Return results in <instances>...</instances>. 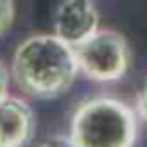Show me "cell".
Masks as SVG:
<instances>
[{
  "label": "cell",
  "mask_w": 147,
  "mask_h": 147,
  "mask_svg": "<svg viewBox=\"0 0 147 147\" xmlns=\"http://www.w3.org/2000/svg\"><path fill=\"white\" fill-rule=\"evenodd\" d=\"M9 76L28 96L55 99L64 94L78 76L74 46L62 41L55 32L30 34L16 46Z\"/></svg>",
  "instance_id": "1"
},
{
  "label": "cell",
  "mask_w": 147,
  "mask_h": 147,
  "mask_svg": "<svg viewBox=\"0 0 147 147\" xmlns=\"http://www.w3.org/2000/svg\"><path fill=\"white\" fill-rule=\"evenodd\" d=\"M69 138L78 147H136L138 113L117 96L85 99L71 115Z\"/></svg>",
  "instance_id": "2"
},
{
  "label": "cell",
  "mask_w": 147,
  "mask_h": 147,
  "mask_svg": "<svg viewBox=\"0 0 147 147\" xmlns=\"http://www.w3.org/2000/svg\"><path fill=\"white\" fill-rule=\"evenodd\" d=\"M78 74L94 83L122 80L131 67V46L124 34L110 28H99L87 39L74 46Z\"/></svg>",
  "instance_id": "3"
},
{
  "label": "cell",
  "mask_w": 147,
  "mask_h": 147,
  "mask_svg": "<svg viewBox=\"0 0 147 147\" xmlns=\"http://www.w3.org/2000/svg\"><path fill=\"white\" fill-rule=\"evenodd\" d=\"M99 28V9L94 0H60L53 16V32L62 41L76 46Z\"/></svg>",
  "instance_id": "4"
},
{
  "label": "cell",
  "mask_w": 147,
  "mask_h": 147,
  "mask_svg": "<svg viewBox=\"0 0 147 147\" xmlns=\"http://www.w3.org/2000/svg\"><path fill=\"white\" fill-rule=\"evenodd\" d=\"M34 133V113L28 101L5 94L0 99V147H25Z\"/></svg>",
  "instance_id": "5"
},
{
  "label": "cell",
  "mask_w": 147,
  "mask_h": 147,
  "mask_svg": "<svg viewBox=\"0 0 147 147\" xmlns=\"http://www.w3.org/2000/svg\"><path fill=\"white\" fill-rule=\"evenodd\" d=\"M14 14H16L14 0H0V34H5V32L11 28Z\"/></svg>",
  "instance_id": "6"
},
{
  "label": "cell",
  "mask_w": 147,
  "mask_h": 147,
  "mask_svg": "<svg viewBox=\"0 0 147 147\" xmlns=\"http://www.w3.org/2000/svg\"><path fill=\"white\" fill-rule=\"evenodd\" d=\"M136 113H138V119L147 122V76L140 85V92L136 96Z\"/></svg>",
  "instance_id": "7"
},
{
  "label": "cell",
  "mask_w": 147,
  "mask_h": 147,
  "mask_svg": "<svg viewBox=\"0 0 147 147\" xmlns=\"http://www.w3.org/2000/svg\"><path fill=\"white\" fill-rule=\"evenodd\" d=\"M39 147H78L69 136H51V138H46Z\"/></svg>",
  "instance_id": "8"
},
{
  "label": "cell",
  "mask_w": 147,
  "mask_h": 147,
  "mask_svg": "<svg viewBox=\"0 0 147 147\" xmlns=\"http://www.w3.org/2000/svg\"><path fill=\"white\" fill-rule=\"evenodd\" d=\"M7 90H9V69H7V64L0 60V99H2L5 94H9Z\"/></svg>",
  "instance_id": "9"
}]
</instances>
